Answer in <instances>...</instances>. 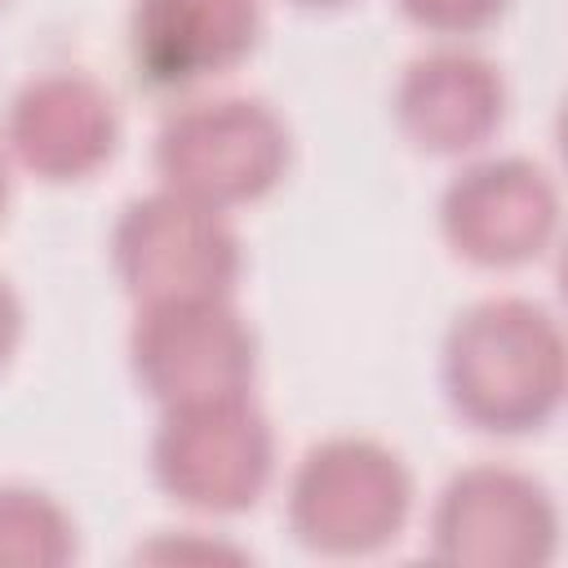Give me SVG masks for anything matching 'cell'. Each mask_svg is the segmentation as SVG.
I'll use <instances>...</instances> for the list:
<instances>
[{
    "label": "cell",
    "instance_id": "9a60e30c",
    "mask_svg": "<svg viewBox=\"0 0 568 568\" xmlns=\"http://www.w3.org/2000/svg\"><path fill=\"white\" fill-rule=\"evenodd\" d=\"M4 200H9V173H4V155H0V213H4Z\"/></svg>",
    "mask_w": 568,
    "mask_h": 568
},
{
    "label": "cell",
    "instance_id": "4fadbf2b",
    "mask_svg": "<svg viewBox=\"0 0 568 568\" xmlns=\"http://www.w3.org/2000/svg\"><path fill=\"white\" fill-rule=\"evenodd\" d=\"M404 13L426 27V31H444V36H466L488 27L506 0H399Z\"/></svg>",
    "mask_w": 568,
    "mask_h": 568
},
{
    "label": "cell",
    "instance_id": "8992f818",
    "mask_svg": "<svg viewBox=\"0 0 568 568\" xmlns=\"http://www.w3.org/2000/svg\"><path fill=\"white\" fill-rule=\"evenodd\" d=\"M133 377L164 408H191L248 395L253 333L226 297H186L142 306L129 333Z\"/></svg>",
    "mask_w": 568,
    "mask_h": 568
},
{
    "label": "cell",
    "instance_id": "2e32d148",
    "mask_svg": "<svg viewBox=\"0 0 568 568\" xmlns=\"http://www.w3.org/2000/svg\"><path fill=\"white\" fill-rule=\"evenodd\" d=\"M297 4H337V0H297Z\"/></svg>",
    "mask_w": 568,
    "mask_h": 568
},
{
    "label": "cell",
    "instance_id": "277c9868",
    "mask_svg": "<svg viewBox=\"0 0 568 568\" xmlns=\"http://www.w3.org/2000/svg\"><path fill=\"white\" fill-rule=\"evenodd\" d=\"M111 262L120 284L142 306L226 297L240 275V240L222 209L195 204L164 186L124 204L111 231Z\"/></svg>",
    "mask_w": 568,
    "mask_h": 568
},
{
    "label": "cell",
    "instance_id": "52a82bcc",
    "mask_svg": "<svg viewBox=\"0 0 568 568\" xmlns=\"http://www.w3.org/2000/svg\"><path fill=\"white\" fill-rule=\"evenodd\" d=\"M559 515L550 493L510 466L453 475L430 515V550L462 568H537L555 555Z\"/></svg>",
    "mask_w": 568,
    "mask_h": 568
},
{
    "label": "cell",
    "instance_id": "5b68a950",
    "mask_svg": "<svg viewBox=\"0 0 568 568\" xmlns=\"http://www.w3.org/2000/svg\"><path fill=\"white\" fill-rule=\"evenodd\" d=\"M151 470L173 501L235 515L266 493L275 470V435L248 395L164 408L151 439Z\"/></svg>",
    "mask_w": 568,
    "mask_h": 568
},
{
    "label": "cell",
    "instance_id": "7c38bea8",
    "mask_svg": "<svg viewBox=\"0 0 568 568\" xmlns=\"http://www.w3.org/2000/svg\"><path fill=\"white\" fill-rule=\"evenodd\" d=\"M75 555V524L36 488H0V568H58Z\"/></svg>",
    "mask_w": 568,
    "mask_h": 568
},
{
    "label": "cell",
    "instance_id": "5bb4252c",
    "mask_svg": "<svg viewBox=\"0 0 568 568\" xmlns=\"http://www.w3.org/2000/svg\"><path fill=\"white\" fill-rule=\"evenodd\" d=\"M18 333H22V306H18L13 288L0 280V364L13 355V346H18Z\"/></svg>",
    "mask_w": 568,
    "mask_h": 568
},
{
    "label": "cell",
    "instance_id": "8fae6325",
    "mask_svg": "<svg viewBox=\"0 0 568 568\" xmlns=\"http://www.w3.org/2000/svg\"><path fill=\"white\" fill-rule=\"evenodd\" d=\"M506 89L493 62L466 49H435L413 58L395 84L399 133L417 151L462 155L484 146L501 124Z\"/></svg>",
    "mask_w": 568,
    "mask_h": 568
},
{
    "label": "cell",
    "instance_id": "ba28073f",
    "mask_svg": "<svg viewBox=\"0 0 568 568\" xmlns=\"http://www.w3.org/2000/svg\"><path fill=\"white\" fill-rule=\"evenodd\" d=\"M559 222V195L532 160H479L457 173L439 200L448 244L479 266H515L537 257Z\"/></svg>",
    "mask_w": 568,
    "mask_h": 568
},
{
    "label": "cell",
    "instance_id": "9c48e42d",
    "mask_svg": "<svg viewBox=\"0 0 568 568\" xmlns=\"http://www.w3.org/2000/svg\"><path fill=\"white\" fill-rule=\"evenodd\" d=\"M9 146L13 155L49 182H71L93 173L115 151V102L80 71H49L27 80L9 102Z\"/></svg>",
    "mask_w": 568,
    "mask_h": 568
},
{
    "label": "cell",
    "instance_id": "6da1fadb",
    "mask_svg": "<svg viewBox=\"0 0 568 568\" xmlns=\"http://www.w3.org/2000/svg\"><path fill=\"white\" fill-rule=\"evenodd\" d=\"M444 386L453 408L479 430H537L564 395L559 324L524 297L466 306L444 337Z\"/></svg>",
    "mask_w": 568,
    "mask_h": 568
},
{
    "label": "cell",
    "instance_id": "3957f363",
    "mask_svg": "<svg viewBox=\"0 0 568 568\" xmlns=\"http://www.w3.org/2000/svg\"><path fill=\"white\" fill-rule=\"evenodd\" d=\"M155 169L169 191L231 209L266 195L288 169V129L257 98H213L164 120Z\"/></svg>",
    "mask_w": 568,
    "mask_h": 568
},
{
    "label": "cell",
    "instance_id": "7a4b0ae2",
    "mask_svg": "<svg viewBox=\"0 0 568 568\" xmlns=\"http://www.w3.org/2000/svg\"><path fill=\"white\" fill-rule=\"evenodd\" d=\"M408 510L413 479L377 439H324L297 462L288 484V528L315 555H373L399 537Z\"/></svg>",
    "mask_w": 568,
    "mask_h": 568
},
{
    "label": "cell",
    "instance_id": "30bf717a",
    "mask_svg": "<svg viewBox=\"0 0 568 568\" xmlns=\"http://www.w3.org/2000/svg\"><path fill=\"white\" fill-rule=\"evenodd\" d=\"M262 27L257 0H133L129 44L151 84L178 89L235 67Z\"/></svg>",
    "mask_w": 568,
    "mask_h": 568
}]
</instances>
